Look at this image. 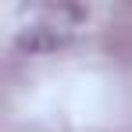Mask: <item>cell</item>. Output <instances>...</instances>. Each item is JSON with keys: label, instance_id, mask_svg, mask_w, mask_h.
I'll return each mask as SVG.
<instances>
[{"label": "cell", "instance_id": "obj_1", "mask_svg": "<svg viewBox=\"0 0 132 132\" xmlns=\"http://www.w3.org/2000/svg\"><path fill=\"white\" fill-rule=\"evenodd\" d=\"M89 11L79 4H36L29 7V18L22 22V39L29 50H54L64 46L82 25H86Z\"/></svg>", "mask_w": 132, "mask_h": 132}]
</instances>
